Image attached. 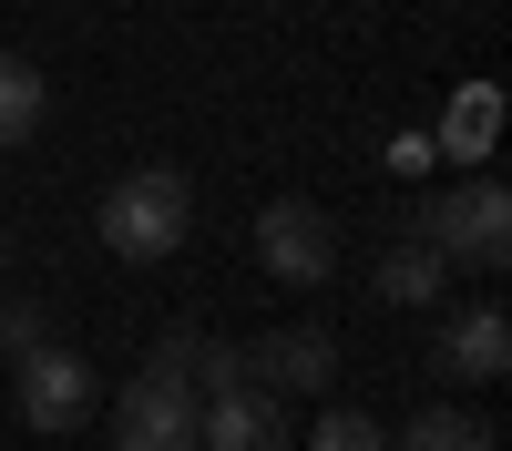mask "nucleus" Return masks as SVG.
<instances>
[{
  "mask_svg": "<svg viewBox=\"0 0 512 451\" xmlns=\"http://www.w3.org/2000/svg\"><path fill=\"white\" fill-rule=\"evenodd\" d=\"M93 236L113 246L123 267H164V257L195 236V185H185V164H134V175H113L103 205H93Z\"/></svg>",
  "mask_w": 512,
  "mask_h": 451,
  "instance_id": "obj_1",
  "label": "nucleus"
},
{
  "mask_svg": "<svg viewBox=\"0 0 512 451\" xmlns=\"http://www.w3.org/2000/svg\"><path fill=\"white\" fill-rule=\"evenodd\" d=\"M369 287H379V298H390V308H431V298H441V287H451V267H441V257H431V246H420V236H410V246H390V257H379V267H369Z\"/></svg>",
  "mask_w": 512,
  "mask_h": 451,
  "instance_id": "obj_10",
  "label": "nucleus"
},
{
  "mask_svg": "<svg viewBox=\"0 0 512 451\" xmlns=\"http://www.w3.org/2000/svg\"><path fill=\"white\" fill-rule=\"evenodd\" d=\"M441 144H451L461 164H472V154H492V93H482V82H472V93H461V113L441 123Z\"/></svg>",
  "mask_w": 512,
  "mask_h": 451,
  "instance_id": "obj_13",
  "label": "nucleus"
},
{
  "mask_svg": "<svg viewBox=\"0 0 512 451\" xmlns=\"http://www.w3.org/2000/svg\"><path fill=\"white\" fill-rule=\"evenodd\" d=\"M451 380H502L512 369V318L502 308H461L451 328H441V349H431Z\"/></svg>",
  "mask_w": 512,
  "mask_h": 451,
  "instance_id": "obj_8",
  "label": "nucleus"
},
{
  "mask_svg": "<svg viewBox=\"0 0 512 451\" xmlns=\"http://www.w3.org/2000/svg\"><path fill=\"white\" fill-rule=\"evenodd\" d=\"M410 236L431 246L441 267H502L512 257V195L492 185V175H461V185H441V195H420V216H410Z\"/></svg>",
  "mask_w": 512,
  "mask_h": 451,
  "instance_id": "obj_2",
  "label": "nucleus"
},
{
  "mask_svg": "<svg viewBox=\"0 0 512 451\" xmlns=\"http://www.w3.org/2000/svg\"><path fill=\"white\" fill-rule=\"evenodd\" d=\"M390 451H502V431L482 421V410H451V400H431V410H420V421H410Z\"/></svg>",
  "mask_w": 512,
  "mask_h": 451,
  "instance_id": "obj_11",
  "label": "nucleus"
},
{
  "mask_svg": "<svg viewBox=\"0 0 512 451\" xmlns=\"http://www.w3.org/2000/svg\"><path fill=\"white\" fill-rule=\"evenodd\" d=\"M256 267L287 277V287H328L338 277V226L318 216L308 195H267V205H256Z\"/></svg>",
  "mask_w": 512,
  "mask_h": 451,
  "instance_id": "obj_3",
  "label": "nucleus"
},
{
  "mask_svg": "<svg viewBox=\"0 0 512 451\" xmlns=\"http://www.w3.org/2000/svg\"><path fill=\"white\" fill-rule=\"evenodd\" d=\"M41 123H52V82H41V62L0 52V154H11V144H31Z\"/></svg>",
  "mask_w": 512,
  "mask_h": 451,
  "instance_id": "obj_9",
  "label": "nucleus"
},
{
  "mask_svg": "<svg viewBox=\"0 0 512 451\" xmlns=\"http://www.w3.org/2000/svg\"><path fill=\"white\" fill-rule=\"evenodd\" d=\"M308 451H390V431H379L369 410H349V400H328V410H318V431H308Z\"/></svg>",
  "mask_w": 512,
  "mask_h": 451,
  "instance_id": "obj_12",
  "label": "nucleus"
},
{
  "mask_svg": "<svg viewBox=\"0 0 512 451\" xmlns=\"http://www.w3.org/2000/svg\"><path fill=\"white\" fill-rule=\"evenodd\" d=\"M93 410H103V380H93V359H82V349L52 339V349H31V359H21V421H31L41 441L82 431Z\"/></svg>",
  "mask_w": 512,
  "mask_h": 451,
  "instance_id": "obj_5",
  "label": "nucleus"
},
{
  "mask_svg": "<svg viewBox=\"0 0 512 451\" xmlns=\"http://www.w3.org/2000/svg\"><path fill=\"white\" fill-rule=\"evenodd\" d=\"M205 431V400L175 380V369H134L113 400V451H195Z\"/></svg>",
  "mask_w": 512,
  "mask_h": 451,
  "instance_id": "obj_4",
  "label": "nucleus"
},
{
  "mask_svg": "<svg viewBox=\"0 0 512 451\" xmlns=\"http://www.w3.org/2000/svg\"><path fill=\"white\" fill-rule=\"evenodd\" d=\"M0 349H21V359H31V349H52V318H41L31 298H11V308H0Z\"/></svg>",
  "mask_w": 512,
  "mask_h": 451,
  "instance_id": "obj_14",
  "label": "nucleus"
},
{
  "mask_svg": "<svg viewBox=\"0 0 512 451\" xmlns=\"http://www.w3.org/2000/svg\"><path fill=\"white\" fill-rule=\"evenodd\" d=\"M338 380V339L328 328H277V339L246 349V390H277V400H318Z\"/></svg>",
  "mask_w": 512,
  "mask_h": 451,
  "instance_id": "obj_6",
  "label": "nucleus"
},
{
  "mask_svg": "<svg viewBox=\"0 0 512 451\" xmlns=\"http://www.w3.org/2000/svg\"><path fill=\"white\" fill-rule=\"evenodd\" d=\"M0 267H11V226H0Z\"/></svg>",
  "mask_w": 512,
  "mask_h": 451,
  "instance_id": "obj_15",
  "label": "nucleus"
},
{
  "mask_svg": "<svg viewBox=\"0 0 512 451\" xmlns=\"http://www.w3.org/2000/svg\"><path fill=\"white\" fill-rule=\"evenodd\" d=\"M195 451H297L287 400H277V390H226V400H205Z\"/></svg>",
  "mask_w": 512,
  "mask_h": 451,
  "instance_id": "obj_7",
  "label": "nucleus"
}]
</instances>
